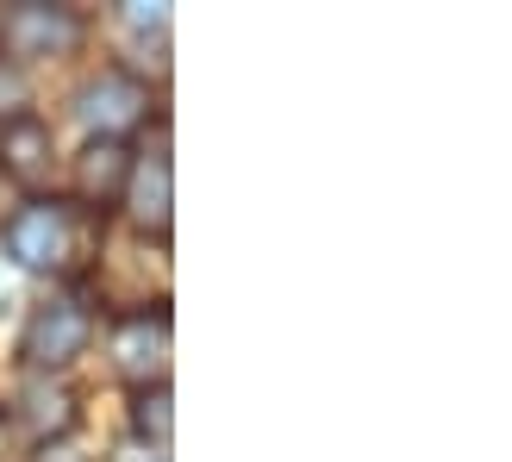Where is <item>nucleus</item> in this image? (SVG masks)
I'll use <instances>...</instances> for the list:
<instances>
[{
  "instance_id": "f257e3e1",
  "label": "nucleus",
  "mask_w": 512,
  "mask_h": 462,
  "mask_svg": "<svg viewBox=\"0 0 512 462\" xmlns=\"http://www.w3.org/2000/svg\"><path fill=\"white\" fill-rule=\"evenodd\" d=\"M0 44L13 57H63V50L82 44V19L69 7H44V0H19V7L0 13Z\"/></svg>"
},
{
  "instance_id": "f03ea898",
  "label": "nucleus",
  "mask_w": 512,
  "mask_h": 462,
  "mask_svg": "<svg viewBox=\"0 0 512 462\" xmlns=\"http://www.w3.org/2000/svg\"><path fill=\"white\" fill-rule=\"evenodd\" d=\"M88 313L75 300H44L38 313H32V325H25V363L32 369H63V363H75L82 356V344H88Z\"/></svg>"
},
{
  "instance_id": "7ed1b4c3",
  "label": "nucleus",
  "mask_w": 512,
  "mask_h": 462,
  "mask_svg": "<svg viewBox=\"0 0 512 462\" xmlns=\"http://www.w3.org/2000/svg\"><path fill=\"white\" fill-rule=\"evenodd\" d=\"M7 250L25 269H57L69 256V213L57 207V200H32V207L7 225Z\"/></svg>"
},
{
  "instance_id": "20e7f679",
  "label": "nucleus",
  "mask_w": 512,
  "mask_h": 462,
  "mask_svg": "<svg viewBox=\"0 0 512 462\" xmlns=\"http://www.w3.org/2000/svg\"><path fill=\"white\" fill-rule=\"evenodd\" d=\"M144 107H150L144 82H132V75H119V69H107V75H100V82L82 94V119L94 125L100 138H113V144H119V132H132V125L144 119Z\"/></svg>"
},
{
  "instance_id": "39448f33",
  "label": "nucleus",
  "mask_w": 512,
  "mask_h": 462,
  "mask_svg": "<svg viewBox=\"0 0 512 462\" xmlns=\"http://www.w3.org/2000/svg\"><path fill=\"white\" fill-rule=\"evenodd\" d=\"M132 182V150L113 144V138H94L82 157H75V194H82V207H113Z\"/></svg>"
},
{
  "instance_id": "423d86ee",
  "label": "nucleus",
  "mask_w": 512,
  "mask_h": 462,
  "mask_svg": "<svg viewBox=\"0 0 512 462\" xmlns=\"http://www.w3.org/2000/svg\"><path fill=\"white\" fill-rule=\"evenodd\" d=\"M0 169H7L13 182H25V188H38L44 175H50V132H44L38 119L0 125Z\"/></svg>"
},
{
  "instance_id": "0eeeda50",
  "label": "nucleus",
  "mask_w": 512,
  "mask_h": 462,
  "mask_svg": "<svg viewBox=\"0 0 512 462\" xmlns=\"http://www.w3.org/2000/svg\"><path fill=\"white\" fill-rule=\"evenodd\" d=\"M132 213H138V225H150V231H169V163L157 157V163H144V169H132Z\"/></svg>"
},
{
  "instance_id": "6e6552de",
  "label": "nucleus",
  "mask_w": 512,
  "mask_h": 462,
  "mask_svg": "<svg viewBox=\"0 0 512 462\" xmlns=\"http://www.w3.org/2000/svg\"><path fill=\"white\" fill-rule=\"evenodd\" d=\"M157 350H163V319H157V325H150V319H132V325L119 331V369H125V375H150V369L163 363Z\"/></svg>"
},
{
  "instance_id": "1a4fd4ad",
  "label": "nucleus",
  "mask_w": 512,
  "mask_h": 462,
  "mask_svg": "<svg viewBox=\"0 0 512 462\" xmlns=\"http://www.w3.org/2000/svg\"><path fill=\"white\" fill-rule=\"evenodd\" d=\"M25 419H32L38 431H69L75 406H69L63 388H32V394H25Z\"/></svg>"
},
{
  "instance_id": "9d476101",
  "label": "nucleus",
  "mask_w": 512,
  "mask_h": 462,
  "mask_svg": "<svg viewBox=\"0 0 512 462\" xmlns=\"http://www.w3.org/2000/svg\"><path fill=\"white\" fill-rule=\"evenodd\" d=\"M138 431H144V438H169V388H163V381L138 394Z\"/></svg>"
},
{
  "instance_id": "9b49d317",
  "label": "nucleus",
  "mask_w": 512,
  "mask_h": 462,
  "mask_svg": "<svg viewBox=\"0 0 512 462\" xmlns=\"http://www.w3.org/2000/svg\"><path fill=\"white\" fill-rule=\"evenodd\" d=\"M132 25H169L163 7H132Z\"/></svg>"
}]
</instances>
